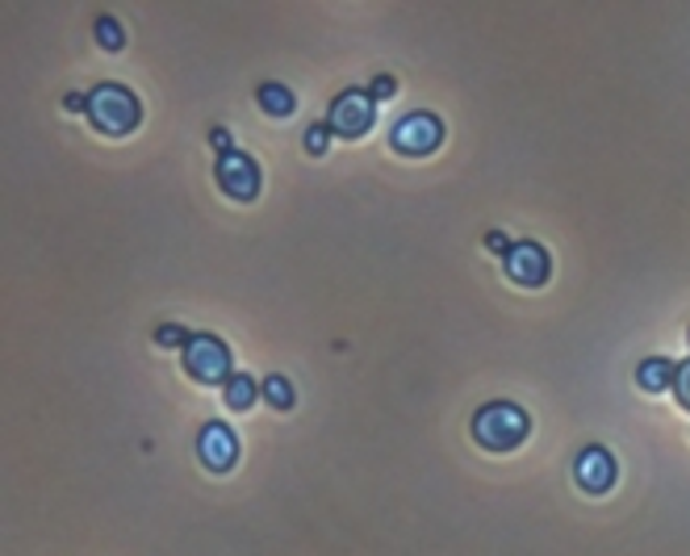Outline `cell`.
Returning a JSON list of instances; mask_svg holds the SVG:
<instances>
[{
  "instance_id": "cell-1",
  "label": "cell",
  "mask_w": 690,
  "mask_h": 556,
  "mask_svg": "<svg viewBox=\"0 0 690 556\" xmlns=\"http://www.w3.org/2000/svg\"><path fill=\"white\" fill-rule=\"evenodd\" d=\"M84 114H88V122H93L101 135L122 138L143 122V101L126 84L105 80V84H96L93 93H88V109Z\"/></svg>"
},
{
  "instance_id": "cell-2",
  "label": "cell",
  "mask_w": 690,
  "mask_h": 556,
  "mask_svg": "<svg viewBox=\"0 0 690 556\" xmlns=\"http://www.w3.org/2000/svg\"><path fill=\"white\" fill-rule=\"evenodd\" d=\"M527 431H532V419L515 402H485L473 415V440L485 452H515L519 443L527 440Z\"/></svg>"
},
{
  "instance_id": "cell-3",
  "label": "cell",
  "mask_w": 690,
  "mask_h": 556,
  "mask_svg": "<svg viewBox=\"0 0 690 556\" xmlns=\"http://www.w3.org/2000/svg\"><path fill=\"white\" fill-rule=\"evenodd\" d=\"M185 373L197 385H227L234 377L230 347L218 335H210V331H197L189 344H185Z\"/></svg>"
},
{
  "instance_id": "cell-4",
  "label": "cell",
  "mask_w": 690,
  "mask_h": 556,
  "mask_svg": "<svg viewBox=\"0 0 690 556\" xmlns=\"http://www.w3.org/2000/svg\"><path fill=\"white\" fill-rule=\"evenodd\" d=\"M326 126L339 138H365L377 126V101L368 88H344L326 109Z\"/></svg>"
},
{
  "instance_id": "cell-5",
  "label": "cell",
  "mask_w": 690,
  "mask_h": 556,
  "mask_svg": "<svg viewBox=\"0 0 690 556\" xmlns=\"http://www.w3.org/2000/svg\"><path fill=\"white\" fill-rule=\"evenodd\" d=\"M213 180H218V189L227 192L230 201H255V197H260V185H264V172H260V164H255L248 151L234 147V151L218 155Z\"/></svg>"
},
{
  "instance_id": "cell-6",
  "label": "cell",
  "mask_w": 690,
  "mask_h": 556,
  "mask_svg": "<svg viewBox=\"0 0 690 556\" xmlns=\"http://www.w3.org/2000/svg\"><path fill=\"white\" fill-rule=\"evenodd\" d=\"M502 269H506V276H511L515 285L540 289L553 276V255H548V248L536 243V239H519V243H511V251L502 255Z\"/></svg>"
},
{
  "instance_id": "cell-7",
  "label": "cell",
  "mask_w": 690,
  "mask_h": 556,
  "mask_svg": "<svg viewBox=\"0 0 690 556\" xmlns=\"http://www.w3.org/2000/svg\"><path fill=\"white\" fill-rule=\"evenodd\" d=\"M394 151L402 155H431L443 143V122L436 114H406L398 126H394Z\"/></svg>"
},
{
  "instance_id": "cell-8",
  "label": "cell",
  "mask_w": 690,
  "mask_h": 556,
  "mask_svg": "<svg viewBox=\"0 0 690 556\" xmlns=\"http://www.w3.org/2000/svg\"><path fill=\"white\" fill-rule=\"evenodd\" d=\"M619 478V464H615L611 448H603V443H590V448H582L574 461V481L586 490V494H607Z\"/></svg>"
},
{
  "instance_id": "cell-9",
  "label": "cell",
  "mask_w": 690,
  "mask_h": 556,
  "mask_svg": "<svg viewBox=\"0 0 690 556\" xmlns=\"http://www.w3.org/2000/svg\"><path fill=\"white\" fill-rule=\"evenodd\" d=\"M197 457H201V464L210 473H227L239 461V436L230 431L227 422L210 419L201 427V436H197Z\"/></svg>"
},
{
  "instance_id": "cell-10",
  "label": "cell",
  "mask_w": 690,
  "mask_h": 556,
  "mask_svg": "<svg viewBox=\"0 0 690 556\" xmlns=\"http://www.w3.org/2000/svg\"><path fill=\"white\" fill-rule=\"evenodd\" d=\"M673 377H678V365L666 360V356H649V360H640V368H636V385H640L645 394H661V389H670Z\"/></svg>"
},
{
  "instance_id": "cell-11",
  "label": "cell",
  "mask_w": 690,
  "mask_h": 556,
  "mask_svg": "<svg viewBox=\"0 0 690 556\" xmlns=\"http://www.w3.org/2000/svg\"><path fill=\"white\" fill-rule=\"evenodd\" d=\"M255 394H260V385L251 381L248 373H234V377L222 385V402H227L230 410H251V406H255Z\"/></svg>"
},
{
  "instance_id": "cell-12",
  "label": "cell",
  "mask_w": 690,
  "mask_h": 556,
  "mask_svg": "<svg viewBox=\"0 0 690 556\" xmlns=\"http://www.w3.org/2000/svg\"><path fill=\"white\" fill-rule=\"evenodd\" d=\"M255 101H260V109L272 117H289L293 109H297V101H293V93H289L285 84H260Z\"/></svg>"
},
{
  "instance_id": "cell-13",
  "label": "cell",
  "mask_w": 690,
  "mask_h": 556,
  "mask_svg": "<svg viewBox=\"0 0 690 556\" xmlns=\"http://www.w3.org/2000/svg\"><path fill=\"white\" fill-rule=\"evenodd\" d=\"M260 394L269 398L272 410H293V402H297L293 385H289V377H281V373H272V377H264V381H260Z\"/></svg>"
},
{
  "instance_id": "cell-14",
  "label": "cell",
  "mask_w": 690,
  "mask_h": 556,
  "mask_svg": "<svg viewBox=\"0 0 690 556\" xmlns=\"http://www.w3.org/2000/svg\"><path fill=\"white\" fill-rule=\"evenodd\" d=\"M96 42H101L105 51H122V46H126V34H122L117 18H96Z\"/></svg>"
},
{
  "instance_id": "cell-15",
  "label": "cell",
  "mask_w": 690,
  "mask_h": 556,
  "mask_svg": "<svg viewBox=\"0 0 690 556\" xmlns=\"http://www.w3.org/2000/svg\"><path fill=\"white\" fill-rule=\"evenodd\" d=\"M189 339H192V331H185V326H176V323H164L155 331V344L159 347H185Z\"/></svg>"
},
{
  "instance_id": "cell-16",
  "label": "cell",
  "mask_w": 690,
  "mask_h": 556,
  "mask_svg": "<svg viewBox=\"0 0 690 556\" xmlns=\"http://www.w3.org/2000/svg\"><path fill=\"white\" fill-rule=\"evenodd\" d=\"M331 138H335V130H331L326 122H314V126L306 130V151L310 155H323L326 147H331Z\"/></svg>"
},
{
  "instance_id": "cell-17",
  "label": "cell",
  "mask_w": 690,
  "mask_h": 556,
  "mask_svg": "<svg viewBox=\"0 0 690 556\" xmlns=\"http://www.w3.org/2000/svg\"><path fill=\"white\" fill-rule=\"evenodd\" d=\"M673 394H678V402L690 410V360L678 365V377H673Z\"/></svg>"
},
{
  "instance_id": "cell-18",
  "label": "cell",
  "mask_w": 690,
  "mask_h": 556,
  "mask_svg": "<svg viewBox=\"0 0 690 556\" xmlns=\"http://www.w3.org/2000/svg\"><path fill=\"white\" fill-rule=\"evenodd\" d=\"M368 93H373V101H389V96L398 93V84H394V76H377Z\"/></svg>"
},
{
  "instance_id": "cell-19",
  "label": "cell",
  "mask_w": 690,
  "mask_h": 556,
  "mask_svg": "<svg viewBox=\"0 0 690 556\" xmlns=\"http://www.w3.org/2000/svg\"><path fill=\"white\" fill-rule=\"evenodd\" d=\"M485 248H490V251H499V255H506V251H511V234L490 231V234H485Z\"/></svg>"
},
{
  "instance_id": "cell-20",
  "label": "cell",
  "mask_w": 690,
  "mask_h": 556,
  "mask_svg": "<svg viewBox=\"0 0 690 556\" xmlns=\"http://www.w3.org/2000/svg\"><path fill=\"white\" fill-rule=\"evenodd\" d=\"M210 143L218 147V155L234 151V143H230V130H222V126H213V130H210Z\"/></svg>"
},
{
  "instance_id": "cell-21",
  "label": "cell",
  "mask_w": 690,
  "mask_h": 556,
  "mask_svg": "<svg viewBox=\"0 0 690 556\" xmlns=\"http://www.w3.org/2000/svg\"><path fill=\"white\" fill-rule=\"evenodd\" d=\"M63 109H72V114H84V109H88V96L67 93V96H63Z\"/></svg>"
}]
</instances>
